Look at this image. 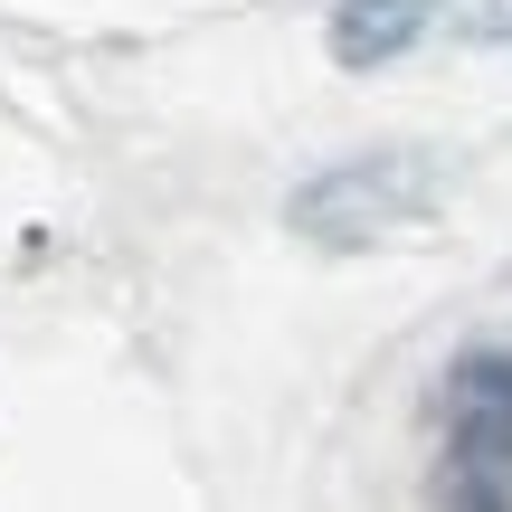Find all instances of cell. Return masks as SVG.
<instances>
[{
	"label": "cell",
	"mask_w": 512,
	"mask_h": 512,
	"mask_svg": "<svg viewBox=\"0 0 512 512\" xmlns=\"http://www.w3.org/2000/svg\"><path fill=\"white\" fill-rule=\"evenodd\" d=\"M437 209V162L418 143H380V152H351V162L313 171L304 190L285 200L294 238L332 247V256H361V247H389Z\"/></svg>",
	"instance_id": "cell-1"
},
{
	"label": "cell",
	"mask_w": 512,
	"mask_h": 512,
	"mask_svg": "<svg viewBox=\"0 0 512 512\" xmlns=\"http://www.w3.org/2000/svg\"><path fill=\"white\" fill-rule=\"evenodd\" d=\"M427 19H437V0H332V67H389V57H408L427 38Z\"/></svg>",
	"instance_id": "cell-2"
}]
</instances>
